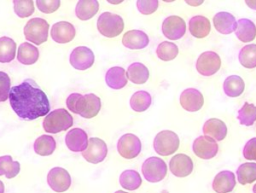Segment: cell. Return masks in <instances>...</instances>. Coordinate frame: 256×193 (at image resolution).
<instances>
[{
	"instance_id": "cell-24",
	"label": "cell",
	"mask_w": 256,
	"mask_h": 193,
	"mask_svg": "<svg viewBox=\"0 0 256 193\" xmlns=\"http://www.w3.org/2000/svg\"><path fill=\"white\" fill-rule=\"evenodd\" d=\"M211 30V24L208 18L202 15L193 16L189 20V31L196 38L206 37Z\"/></svg>"
},
{
	"instance_id": "cell-23",
	"label": "cell",
	"mask_w": 256,
	"mask_h": 193,
	"mask_svg": "<svg viewBox=\"0 0 256 193\" xmlns=\"http://www.w3.org/2000/svg\"><path fill=\"white\" fill-rule=\"evenodd\" d=\"M105 81L108 87L112 89H122L127 84L126 71L119 66L111 67L105 74Z\"/></svg>"
},
{
	"instance_id": "cell-12",
	"label": "cell",
	"mask_w": 256,
	"mask_h": 193,
	"mask_svg": "<svg viewBox=\"0 0 256 193\" xmlns=\"http://www.w3.org/2000/svg\"><path fill=\"white\" fill-rule=\"evenodd\" d=\"M94 53L86 46L74 48L70 54V64L77 70H86L94 63Z\"/></svg>"
},
{
	"instance_id": "cell-17",
	"label": "cell",
	"mask_w": 256,
	"mask_h": 193,
	"mask_svg": "<svg viewBox=\"0 0 256 193\" xmlns=\"http://www.w3.org/2000/svg\"><path fill=\"white\" fill-rule=\"evenodd\" d=\"M65 143L73 152H83L88 144L87 133L81 128H72L65 136Z\"/></svg>"
},
{
	"instance_id": "cell-21",
	"label": "cell",
	"mask_w": 256,
	"mask_h": 193,
	"mask_svg": "<svg viewBox=\"0 0 256 193\" xmlns=\"http://www.w3.org/2000/svg\"><path fill=\"white\" fill-rule=\"evenodd\" d=\"M204 135L214 139L215 141H222L227 135V127L225 123L217 118L208 119L203 125Z\"/></svg>"
},
{
	"instance_id": "cell-20",
	"label": "cell",
	"mask_w": 256,
	"mask_h": 193,
	"mask_svg": "<svg viewBox=\"0 0 256 193\" xmlns=\"http://www.w3.org/2000/svg\"><path fill=\"white\" fill-rule=\"evenodd\" d=\"M236 185L235 175L233 172L224 170L219 172L213 179L212 188L216 193L231 192Z\"/></svg>"
},
{
	"instance_id": "cell-29",
	"label": "cell",
	"mask_w": 256,
	"mask_h": 193,
	"mask_svg": "<svg viewBox=\"0 0 256 193\" xmlns=\"http://www.w3.org/2000/svg\"><path fill=\"white\" fill-rule=\"evenodd\" d=\"M126 76L135 84H144L149 78V70L144 64L134 62L128 67Z\"/></svg>"
},
{
	"instance_id": "cell-4",
	"label": "cell",
	"mask_w": 256,
	"mask_h": 193,
	"mask_svg": "<svg viewBox=\"0 0 256 193\" xmlns=\"http://www.w3.org/2000/svg\"><path fill=\"white\" fill-rule=\"evenodd\" d=\"M97 29L105 37L113 38L121 34L124 29V21L121 16L111 13H102L97 20Z\"/></svg>"
},
{
	"instance_id": "cell-16",
	"label": "cell",
	"mask_w": 256,
	"mask_h": 193,
	"mask_svg": "<svg viewBox=\"0 0 256 193\" xmlns=\"http://www.w3.org/2000/svg\"><path fill=\"white\" fill-rule=\"evenodd\" d=\"M169 168L174 176L180 178L186 177L190 175L193 170V161L188 155L179 153L170 159Z\"/></svg>"
},
{
	"instance_id": "cell-9",
	"label": "cell",
	"mask_w": 256,
	"mask_h": 193,
	"mask_svg": "<svg viewBox=\"0 0 256 193\" xmlns=\"http://www.w3.org/2000/svg\"><path fill=\"white\" fill-rule=\"evenodd\" d=\"M221 67L220 56L213 51H206L200 54L196 61V70L203 76L215 74Z\"/></svg>"
},
{
	"instance_id": "cell-32",
	"label": "cell",
	"mask_w": 256,
	"mask_h": 193,
	"mask_svg": "<svg viewBox=\"0 0 256 193\" xmlns=\"http://www.w3.org/2000/svg\"><path fill=\"white\" fill-rule=\"evenodd\" d=\"M16 55V42L10 37H0V63L11 62Z\"/></svg>"
},
{
	"instance_id": "cell-15",
	"label": "cell",
	"mask_w": 256,
	"mask_h": 193,
	"mask_svg": "<svg viewBox=\"0 0 256 193\" xmlns=\"http://www.w3.org/2000/svg\"><path fill=\"white\" fill-rule=\"evenodd\" d=\"M179 101L182 108L189 112L200 110L204 104L202 93L195 88H187L183 90L180 94Z\"/></svg>"
},
{
	"instance_id": "cell-41",
	"label": "cell",
	"mask_w": 256,
	"mask_h": 193,
	"mask_svg": "<svg viewBox=\"0 0 256 193\" xmlns=\"http://www.w3.org/2000/svg\"><path fill=\"white\" fill-rule=\"evenodd\" d=\"M137 8L140 13L144 15H149L154 13L158 8V1L157 0H139L136 2Z\"/></svg>"
},
{
	"instance_id": "cell-25",
	"label": "cell",
	"mask_w": 256,
	"mask_h": 193,
	"mask_svg": "<svg viewBox=\"0 0 256 193\" xmlns=\"http://www.w3.org/2000/svg\"><path fill=\"white\" fill-rule=\"evenodd\" d=\"M235 34L241 42H251L256 37V26L249 19H240L237 22Z\"/></svg>"
},
{
	"instance_id": "cell-47",
	"label": "cell",
	"mask_w": 256,
	"mask_h": 193,
	"mask_svg": "<svg viewBox=\"0 0 256 193\" xmlns=\"http://www.w3.org/2000/svg\"><path fill=\"white\" fill-rule=\"evenodd\" d=\"M109 3H112V4H119V3H121L122 1H108Z\"/></svg>"
},
{
	"instance_id": "cell-7",
	"label": "cell",
	"mask_w": 256,
	"mask_h": 193,
	"mask_svg": "<svg viewBox=\"0 0 256 193\" xmlns=\"http://www.w3.org/2000/svg\"><path fill=\"white\" fill-rule=\"evenodd\" d=\"M141 170L147 181L156 183L165 178L167 174V165L161 158L149 157L143 162Z\"/></svg>"
},
{
	"instance_id": "cell-3",
	"label": "cell",
	"mask_w": 256,
	"mask_h": 193,
	"mask_svg": "<svg viewBox=\"0 0 256 193\" xmlns=\"http://www.w3.org/2000/svg\"><path fill=\"white\" fill-rule=\"evenodd\" d=\"M73 124L72 115L64 108L55 109L49 112L43 120V129L52 134L69 129Z\"/></svg>"
},
{
	"instance_id": "cell-10",
	"label": "cell",
	"mask_w": 256,
	"mask_h": 193,
	"mask_svg": "<svg viewBox=\"0 0 256 193\" xmlns=\"http://www.w3.org/2000/svg\"><path fill=\"white\" fill-rule=\"evenodd\" d=\"M107 152L108 149L106 143L100 138L92 137L88 140L87 147L82 152V156L86 161L97 164L105 159Z\"/></svg>"
},
{
	"instance_id": "cell-35",
	"label": "cell",
	"mask_w": 256,
	"mask_h": 193,
	"mask_svg": "<svg viewBox=\"0 0 256 193\" xmlns=\"http://www.w3.org/2000/svg\"><path fill=\"white\" fill-rule=\"evenodd\" d=\"M20 171V164L17 161H13L10 155H4L0 157V176L5 175L6 178L11 179L18 175Z\"/></svg>"
},
{
	"instance_id": "cell-37",
	"label": "cell",
	"mask_w": 256,
	"mask_h": 193,
	"mask_svg": "<svg viewBox=\"0 0 256 193\" xmlns=\"http://www.w3.org/2000/svg\"><path fill=\"white\" fill-rule=\"evenodd\" d=\"M237 118L241 125L251 126L256 121V106L252 103L245 102L239 109Z\"/></svg>"
},
{
	"instance_id": "cell-13",
	"label": "cell",
	"mask_w": 256,
	"mask_h": 193,
	"mask_svg": "<svg viewBox=\"0 0 256 193\" xmlns=\"http://www.w3.org/2000/svg\"><path fill=\"white\" fill-rule=\"evenodd\" d=\"M192 148L195 155L201 159H211L218 152L217 142L206 135L197 137L193 142Z\"/></svg>"
},
{
	"instance_id": "cell-39",
	"label": "cell",
	"mask_w": 256,
	"mask_h": 193,
	"mask_svg": "<svg viewBox=\"0 0 256 193\" xmlns=\"http://www.w3.org/2000/svg\"><path fill=\"white\" fill-rule=\"evenodd\" d=\"M13 5H14V11L16 15L19 16L20 18L29 17L34 12V3L31 0H26V1L16 0V1H13Z\"/></svg>"
},
{
	"instance_id": "cell-28",
	"label": "cell",
	"mask_w": 256,
	"mask_h": 193,
	"mask_svg": "<svg viewBox=\"0 0 256 193\" xmlns=\"http://www.w3.org/2000/svg\"><path fill=\"white\" fill-rule=\"evenodd\" d=\"M244 89L245 83L238 75H230L224 80L223 90L228 97H238L243 93Z\"/></svg>"
},
{
	"instance_id": "cell-6",
	"label": "cell",
	"mask_w": 256,
	"mask_h": 193,
	"mask_svg": "<svg viewBox=\"0 0 256 193\" xmlns=\"http://www.w3.org/2000/svg\"><path fill=\"white\" fill-rule=\"evenodd\" d=\"M180 144L178 135L171 130H163L156 134L153 146L157 154L161 156H168L176 152Z\"/></svg>"
},
{
	"instance_id": "cell-30",
	"label": "cell",
	"mask_w": 256,
	"mask_h": 193,
	"mask_svg": "<svg viewBox=\"0 0 256 193\" xmlns=\"http://www.w3.org/2000/svg\"><path fill=\"white\" fill-rule=\"evenodd\" d=\"M34 151L40 156L51 155L56 148V141L50 135H41L34 142Z\"/></svg>"
},
{
	"instance_id": "cell-8",
	"label": "cell",
	"mask_w": 256,
	"mask_h": 193,
	"mask_svg": "<svg viewBox=\"0 0 256 193\" xmlns=\"http://www.w3.org/2000/svg\"><path fill=\"white\" fill-rule=\"evenodd\" d=\"M117 150L123 158L133 159L141 152V141L136 135L126 133L119 138L117 142Z\"/></svg>"
},
{
	"instance_id": "cell-1",
	"label": "cell",
	"mask_w": 256,
	"mask_h": 193,
	"mask_svg": "<svg viewBox=\"0 0 256 193\" xmlns=\"http://www.w3.org/2000/svg\"><path fill=\"white\" fill-rule=\"evenodd\" d=\"M9 102L16 115L23 120H34L50 112L47 95L32 79H25L10 88Z\"/></svg>"
},
{
	"instance_id": "cell-11",
	"label": "cell",
	"mask_w": 256,
	"mask_h": 193,
	"mask_svg": "<svg viewBox=\"0 0 256 193\" xmlns=\"http://www.w3.org/2000/svg\"><path fill=\"white\" fill-rule=\"evenodd\" d=\"M47 183L55 192H64L71 186V176L62 167H54L47 174Z\"/></svg>"
},
{
	"instance_id": "cell-27",
	"label": "cell",
	"mask_w": 256,
	"mask_h": 193,
	"mask_svg": "<svg viewBox=\"0 0 256 193\" xmlns=\"http://www.w3.org/2000/svg\"><path fill=\"white\" fill-rule=\"evenodd\" d=\"M39 58V50L28 42L22 43L17 52V60L24 65H32Z\"/></svg>"
},
{
	"instance_id": "cell-5",
	"label": "cell",
	"mask_w": 256,
	"mask_h": 193,
	"mask_svg": "<svg viewBox=\"0 0 256 193\" xmlns=\"http://www.w3.org/2000/svg\"><path fill=\"white\" fill-rule=\"evenodd\" d=\"M48 30H49L48 22L43 18L35 17L30 19L26 23L23 29V33L25 38L28 41L36 45H40L46 42L48 38Z\"/></svg>"
},
{
	"instance_id": "cell-22",
	"label": "cell",
	"mask_w": 256,
	"mask_h": 193,
	"mask_svg": "<svg viewBox=\"0 0 256 193\" xmlns=\"http://www.w3.org/2000/svg\"><path fill=\"white\" fill-rule=\"evenodd\" d=\"M213 24L215 29L224 35L230 34L236 30L237 22L235 17L228 12H219L213 17Z\"/></svg>"
},
{
	"instance_id": "cell-34",
	"label": "cell",
	"mask_w": 256,
	"mask_h": 193,
	"mask_svg": "<svg viewBox=\"0 0 256 193\" xmlns=\"http://www.w3.org/2000/svg\"><path fill=\"white\" fill-rule=\"evenodd\" d=\"M237 180L242 185L254 182L256 180V163L241 164L237 169Z\"/></svg>"
},
{
	"instance_id": "cell-26",
	"label": "cell",
	"mask_w": 256,
	"mask_h": 193,
	"mask_svg": "<svg viewBox=\"0 0 256 193\" xmlns=\"http://www.w3.org/2000/svg\"><path fill=\"white\" fill-rule=\"evenodd\" d=\"M99 9V3L96 0H81L78 1L75 7V14L80 20L91 19Z\"/></svg>"
},
{
	"instance_id": "cell-31",
	"label": "cell",
	"mask_w": 256,
	"mask_h": 193,
	"mask_svg": "<svg viewBox=\"0 0 256 193\" xmlns=\"http://www.w3.org/2000/svg\"><path fill=\"white\" fill-rule=\"evenodd\" d=\"M119 183L126 190H136L140 187L142 179L137 171L127 169L120 174Z\"/></svg>"
},
{
	"instance_id": "cell-38",
	"label": "cell",
	"mask_w": 256,
	"mask_h": 193,
	"mask_svg": "<svg viewBox=\"0 0 256 193\" xmlns=\"http://www.w3.org/2000/svg\"><path fill=\"white\" fill-rule=\"evenodd\" d=\"M156 54L160 60L170 61L178 55V47L175 43L164 41L161 42L156 48Z\"/></svg>"
},
{
	"instance_id": "cell-46",
	"label": "cell",
	"mask_w": 256,
	"mask_h": 193,
	"mask_svg": "<svg viewBox=\"0 0 256 193\" xmlns=\"http://www.w3.org/2000/svg\"><path fill=\"white\" fill-rule=\"evenodd\" d=\"M4 190H5L4 184H3V182L0 180V193H4Z\"/></svg>"
},
{
	"instance_id": "cell-40",
	"label": "cell",
	"mask_w": 256,
	"mask_h": 193,
	"mask_svg": "<svg viewBox=\"0 0 256 193\" xmlns=\"http://www.w3.org/2000/svg\"><path fill=\"white\" fill-rule=\"evenodd\" d=\"M10 77L7 73L0 71V102H4L9 98Z\"/></svg>"
},
{
	"instance_id": "cell-33",
	"label": "cell",
	"mask_w": 256,
	"mask_h": 193,
	"mask_svg": "<svg viewBox=\"0 0 256 193\" xmlns=\"http://www.w3.org/2000/svg\"><path fill=\"white\" fill-rule=\"evenodd\" d=\"M152 98L147 91H137L130 98V107L136 112H143L151 105Z\"/></svg>"
},
{
	"instance_id": "cell-36",
	"label": "cell",
	"mask_w": 256,
	"mask_h": 193,
	"mask_svg": "<svg viewBox=\"0 0 256 193\" xmlns=\"http://www.w3.org/2000/svg\"><path fill=\"white\" fill-rule=\"evenodd\" d=\"M239 62L245 68L256 67V44L245 45L239 52Z\"/></svg>"
},
{
	"instance_id": "cell-43",
	"label": "cell",
	"mask_w": 256,
	"mask_h": 193,
	"mask_svg": "<svg viewBox=\"0 0 256 193\" xmlns=\"http://www.w3.org/2000/svg\"><path fill=\"white\" fill-rule=\"evenodd\" d=\"M243 156L247 160L256 161V137L250 139L246 142L243 148Z\"/></svg>"
},
{
	"instance_id": "cell-18",
	"label": "cell",
	"mask_w": 256,
	"mask_h": 193,
	"mask_svg": "<svg viewBox=\"0 0 256 193\" xmlns=\"http://www.w3.org/2000/svg\"><path fill=\"white\" fill-rule=\"evenodd\" d=\"M75 34H76V31L74 26L67 21H59L55 23L52 26L50 31V35L52 39L56 43H60V44H64L72 41L73 38L75 37Z\"/></svg>"
},
{
	"instance_id": "cell-44",
	"label": "cell",
	"mask_w": 256,
	"mask_h": 193,
	"mask_svg": "<svg viewBox=\"0 0 256 193\" xmlns=\"http://www.w3.org/2000/svg\"><path fill=\"white\" fill-rule=\"evenodd\" d=\"M245 2H246L248 7H250L251 9L256 10V0H252V1L251 0H246Z\"/></svg>"
},
{
	"instance_id": "cell-42",
	"label": "cell",
	"mask_w": 256,
	"mask_h": 193,
	"mask_svg": "<svg viewBox=\"0 0 256 193\" xmlns=\"http://www.w3.org/2000/svg\"><path fill=\"white\" fill-rule=\"evenodd\" d=\"M36 5L38 7V9L46 14L49 13H53L55 12L59 6H60V1L58 0H54V1H42V0H38L36 1Z\"/></svg>"
},
{
	"instance_id": "cell-14",
	"label": "cell",
	"mask_w": 256,
	"mask_h": 193,
	"mask_svg": "<svg viewBox=\"0 0 256 193\" xmlns=\"http://www.w3.org/2000/svg\"><path fill=\"white\" fill-rule=\"evenodd\" d=\"M186 31V24L183 18L172 15L164 19L162 23V32L165 37L171 40L182 38Z\"/></svg>"
},
{
	"instance_id": "cell-48",
	"label": "cell",
	"mask_w": 256,
	"mask_h": 193,
	"mask_svg": "<svg viewBox=\"0 0 256 193\" xmlns=\"http://www.w3.org/2000/svg\"><path fill=\"white\" fill-rule=\"evenodd\" d=\"M115 193H128V192H125V191H123V190H118V191H116Z\"/></svg>"
},
{
	"instance_id": "cell-49",
	"label": "cell",
	"mask_w": 256,
	"mask_h": 193,
	"mask_svg": "<svg viewBox=\"0 0 256 193\" xmlns=\"http://www.w3.org/2000/svg\"><path fill=\"white\" fill-rule=\"evenodd\" d=\"M253 193H256V184L253 186Z\"/></svg>"
},
{
	"instance_id": "cell-2",
	"label": "cell",
	"mask_w": 256,
	"mask_h": 193,
	"mask_svg": "<svg viewBox=\"0 0 256 193\" xmlns=\"http://www.w3.org/2000/svg\"><path fill=\"white\" fill-rule=\"evenodd\" d=\"M67 108L75 114L80 115L83 118L95 117L101 108L100 98L93 94L88 93L81 95L79 93H72L66 99Z\"/></svg>"
},
{
	"instance_id": "cell-19",
	"label": "cell",
	"mask_w": 256,
	"mask_h": 193,
	"mask_svg": "<svg viewBox=\"0 0 256 193\" xmlns=\"http://www.w3.org/2000/svg\"><path fill=\"white\" fill-rule=\"evenodd\" d=\"M122 44L129 49H143L149 44L148 35L140 30H129L122 37Z\"/></svg>"
},
{
	"instance_id": "cell-45",
	"label": "cell",
	"mask_w": 256,
	"mask_h": 193,
	"mask_svg": "<svg viewBox=\"0 0 256 193\" xmlns=\"http://www.w3.org/2000/svg\"><path fill=\"white\" fill-rule=\"evenodd\" d=\"M203 1H186V3L188 5H192V6H198V5H201Z\"/></svg>"
}]
</instances>
